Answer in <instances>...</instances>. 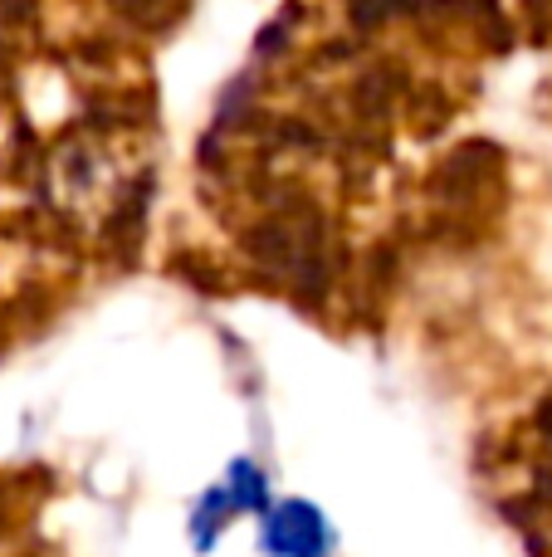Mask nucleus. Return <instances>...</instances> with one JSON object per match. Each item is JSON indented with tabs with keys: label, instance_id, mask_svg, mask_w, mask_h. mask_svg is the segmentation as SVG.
Returning a JSON list of instances; mask_svg holds the SVG:
<instances>
[{
	"label": "nucleus",
	"instance_id": "nucleus-1",
	"mask_svg": "<svg viewBox=\"0 0 552 557\" xmlns=\"http://www.w3.org/2000/svg\"><path fill=\"white\" fill-rule=\"evenodd\" d=\"M333 529L313 504L284 499L264 509V553L269 557H328Z\"/></svg>",
	"mask_w": 552,
	"mask_h": 557
}]
</instances>
